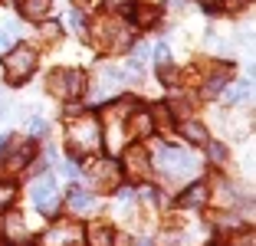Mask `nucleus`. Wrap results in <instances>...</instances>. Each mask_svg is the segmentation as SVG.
<instances>
[{"mask_svg": "<svg viewBox=\"0 0 256 246\" xmlns=\"http://www.w3.org/2000/svg\"><path fill=\"white\" fill-rule=\"evenodd\" d=\"M0 112H7V96L0 92Z\"/></svg>", "mask_w": 256, "mask_h": 246, "instance_id": "obj_36", "label": "nucleus"}, {"mask_svg": "<svg viewBox=\"0 0 256 246\" xmlns=\"http://www.w3.org/2000/svg\"><path fill=\"white\" fill-rule=\"evenodd\" d=\"M0 230H4V240H14V243H20V240H26V220H23L16 210H7L4 214V220H0Z\"/></svg>", "mask_w": 256, "mask_h": 246, "instance_id": "obj_15", "label": "nucleus"}, {"mask_svg": "<svg viewBox=\"0 0 256 246\" xmlns=\"http://www.w3.org/2000/svg\"><path fill=\"white\" fill-rule=\"evenodd\" d=\"M69 23L76 26V33H82V30H86V16L79 14V10H72V14H69Z\"/></svg>", "mask_w": 256, "mask_h": 246, "instance_id": "obj_27", "label": "nucleus"}, {"mask_svg": "<svg viewBox=\"0 0 256 246\" xmlns=\"http://www.w3.org/2000/svg\"><path fill=\"white\" fill-rule=\"evenodd\" d=\"M118 200H135V187H118Z\"/></svg>", "mask_w": 256, "mask_h": 246, "instance_id": "obj_31", "label": "nucleus"}, {"mask_svg": "<svg viewBox=\"0 0 256 246\" xmlns=\"http://www.w3.org/2000/svg\"><path fill=\"white\" fill-rule=\"evenodd\" d=\"M7 148V134H0V151Z\"/></svg>", "mask_w": 256, "mask_h": 246, "instance_id": "obj_37", "label": "nucleus"}, {"mask_svg": "<svg viewBox=\"0 0 256 246\" xmlns=\"http://www.w3.org/2000/svg\"><path fill=\"white\" fill-rule=\"evenodd\" d=\"M154 62H158V69L171 66V52H168V46H164V43H158V50H154Z\"/></svg>", "mask_w": 256, "mask_h": 246, "instance_id": "obj_24", "label": "nucleus"}, {"mask_svg": "<svg viewBox=\"0 0 256 246\" xmlns=\"http://www.w3.org/2000/svg\"><path fill=\"white\" fill-rule=\"evenodd\" d=\"M112 246H135V243H132V236H125V233H115V236H112Z\"/></svg>", "mask_w": 256, "mask_h": 246, "instance_id": "obj_32", "label": "nucleus"}, {"mask_svg": "<svg viewBox=\"0 0 256 246\" xmlns=\"http://www.w3.org/2000/svg\"><path fill=\"white\" fill-rule=\"evenodd\" d=\"M96 207V194L92 190H86V187H69V210L72 214H89V210Z\"/></svg>", "mask_w": 256, "mask_h": 246, "instance_id": "obj_16", "label": "nucleus"}, {"mask_svg": "<svg viewBox=\"0 0 256 246\" xmlns=\"http://www.w3.org/2000/svg\"><path fill=\"white\" fill-rule=\"evenodd\" d=\"M30 158H33L30 144H23V148L10 151V154L4 158V164H0V178H14V174H20L23 168H26V164H30Z\"/></svg>", "mask_w": 256, "mask_h": 246, "instance_id": "obj_13", "label": "nucleus"}, {"mask_svg": "<svg viewBox=\"0 0 256 246\" xmlns=\"http://www.w3.org/2000/svg\"><path fill=\"white\" fill-rule=\"evenodd\" d=\"M125 128H128V134H132V138H148V134H154L151 112H148V108H132V112H128Z\"/></svg>", "mask_w": 256, "mask_h": 246, "instance_id": "obj_10", "label": "nucleus"}, {"mask_svg": "<svg viewBox=\"0 0 256 246\" xmlns=\"http://www.w3.org/2000/svg\"><path fill=\"white\" fill-rule=\"evenodd\" d=\"M190 105H194V102H190L188 96H171L164 108H168V115H174V118H188V115H190Z\"/></svg>", "mask_w": 256, "mask_h": 246, "instance_id": "obj_20", "label": "nucleus"}, {"mask_svg": "<svg viewBox=\"0 0 256 246\" xmlns=\"http://www.w3.org/2000/svg\"><path fill=\"white\" fill-rule=\"evenodd\" d=\"M16 7H20V14L30 23H43L53 14V0H16Z\"/></svg>", "mask_w": 256, "mask_h": 246, "instance_id": "obj_14", "label": "nucleus"}, {"mask_svg": "<svg viewBox=\"0 0 256 246\" xmlns=\"http://www.w3.org/2000/svg\"><path fill=\"white\" fill-rule=\"evenodd\" d=\"M14 200V190L10 187H0V204H10Z\"/></svg>", "mask_w": 256, "mask_h": 246, "instance_id": "obj_33", "label": "nucleus"}, {"mask_svg": "<svg viewBox=\"0 0 256 246\" xmlns=\"http://www.w3.org/2000/svg\"><path fill=\"white\" fill-rule=\"evenodd\" d=\"M76 4H82V0H76Z\"/></svg>", "mask_w": 256, "mask_h": 246, "instance_id": "obj_40", "label": "nucleus"}, {"mask_svg": "<svg viewBox=\"0 0 256 246\" xmlns=\"http://www.w3.org/2000/svg\"><path fill=\"white\" fill-rule=\"evenodd\" d=\"M161 79H164V86H178V69L164 66V69H161Z\"/></svg>", "mask_w": 256, "mask_h": 246, "instance_id": "obj_28", "label": "nucleus"}, {"mask_svg": "<svg viewBox=\"0 0 256 246\" xmlns=\"http://www.w3.org/2000/svg\"><path fill=\"white\" fill-rule=\"evenodd\" d=\"M82 240V226L72 220H60L43 233V246H79Z\"/></svg>", "mask_w": 256, "mask_h": 246, "instance_id": "obj_7", "label": "nucleus"}, {"mask_svg": "<svg viewBox=\"0 0 256 246\" xmlns=\"http://www.w3.org/2000/svg\"><path fill=\"white\" fill-rule=\"evenodd\" d=\"M102 148V125L92 115H79V122L69 125V151L72 154H96Z\"/></svg>", "mask_w": 256, "mask_h": 246, "instance_id": "obj_1", "label": "nucleus"}, {"mask_svg": "<svg viewBox=\"0 0 256 246\" xmlns=\"http://www.w3.org/2000/svg\"><path fill=\"white\" fill-rule=\"evenodd\" d=\"M0 246H14V243H4V240H0Z\"/></svg>", "mask_w": 256, "mask_h": 246, "instance_id": "obj_38", "label": "nucleus"}, {"mask_svg": "<svg viewBox=\"0 0 256 246\" xmlns=\"http://www.w3.org/2000/svg\"><path fill=\"white\" fill-rule=\"evenodd\" d=\"M86 174H89V180H92L96 187H106V190L118 187V178H122L118 164L108 161V158H98V161H92L89 168H86Z\"/></svg>", "mask_w": 256, "mask_h": 246, "instance_id": "obj_8", "label": "nucleus"}, {"mask_svg": "<svg viewBox=\"0 0 256 246\" xmlns=\"http://www.w3.org/2000/svg\"><path fill=\"white\" fill-rule=\"evenodd\" d=\"M246 92H250V86L243 82V86H234V89H226V98L236 105V102H243V98H246Z\"/></svg>", "mask_w": 256, "mask_h": 246, "instance_id": "obj_25", "label": "nucleus"}, {"mask_svg": "<svg viewBox=\"0 0 256 246\" xmlns=\"http://www.w3.org/2000/svg\"><path fill=\"white\" fill-rule=\"evenodd\" d=\"M62 174H66V178H79V164H72V161H62Z\"/></svg>", "mask_w": 256, "mask_h": 246, "instance_id": "obj_30", "label": "nucleus"}, {"mask_svg": "<svg viewBox=\"0 0 256 246\" xmlns=\"http://www.w3.org/2000/svg\"><path fill=\"white\" fill-rule=\"evenodd\" d=\"M86 236H89V246H112V236H115V233L108 230L102 220H98V224H92L89 230H86Z\"/></svg>", "mask_w": 256, "mask_h": 246, "instance_id": "obj_19", "label": "nucleus"}, {"mask_svg": "<svg viewBox=\"0 0 256 246\" xmlns=\"http://www.w3.org/2000/svg\"><path fill=\"white\" fill-rule=\"evenodd\" d=\"M210 204V184H204V180H197V184L184 187V194H181V207L184 210H200Z\"/></svg>", "mask_w": 256, "mask_h": 246, "instance_id": "obj_11", "label": "nucleus"}, {"mask_svg": "<svg viewBox=\"0 0 256 246\" xmlns=\"http://www.w3.org/2000/svg\"><path fill=\"white\" fill-rule=\"evenodd\" d=\"M125 171L135 180H148L151 178V161H148V151H144L142 144H128L125 148Z\"/></svg>", "mask_w": 256, "mask_h": 246, "instance_id": "obj_9", "label": "nucleus"}, {"mask_svg": "<svg viewBox=\"0 0 256 246\" xmlns=\"http://www.w3.org/2000/svg\"><path fill=\"white\" fill-rule=\"evenodd\" d=\"M4 46H10V36H7L4 30H0V50H4Z\"/></svg>", "mask_w": 256, "mask_h": 246, "instance_id": "obj_35", "label": "nucleus"}, {"mask_svg": "<svg viewBox=\"0 0 256 246\" xmlns=\"http://www.w3.org/2000/svg\"><path fill=\"white\" fill-rule=\"evenodd\" d=\"M46 89L56 98H79L89 89V79H86L82 69H53L46 76Z\"/></svg>", "mask_w": 256, "mask_h": 246, "instance_id": "obj_3", "label": "nucleus"}, {"mask_svg": "<svg viewBox=\"0 0 256 246\" xmlns=\"http://www.w3.org/2000/svg\"><path fill=\"white\" fill-rule=\"evenodd\" d=\"M36 52L30 50V46H14V50L4 56V79L10 82V86H23V82L33 76V69H36Z\"/></svg>", "mask_w": 256, "mask_h": 246, "instance_id": "obj_4", "label": "nucleus"}, {"mask_svg": "<svg viewBox=\"0 0 256 246\" xmlns=\"http://www.w3.org/2000/svg\"><path fill=\"white\" fill-rule=\"evenodd\" d=\"M128 16H132V23H135L138 30H148L151 23L158 20V7H154V4H132V7H128Z\"/></svg>", "mask_w": 256, "mask_h": 246, "instance_id": "obj_17", "label": "nucleus"}, {"mask_svg": "<svg viewBox=\"0 0 256 246\" xmlns=\"http://www.w3.org/2000/svg\"><path fill=\"white\" fill-rule=\"evenodd\" d=\"M30 132H33V138H43V134H46V122L33 118V122H30Z\"/></svg>", "mask_w": 256, "mask_h": 246, "instance_id": "obj_29", "label": "nucleus"}, {"mask_svg": "<svg viewBox=\"0 0 256 246\" xmlns=\"http://www.w3.org/2000/svg\"><path fill=\"white\" fill-rule=\"evenodd\" d=\"M128 40H132V30H128L118 16H102V20L96 23V46L98 50H108V52L125 50Z\"/></svg>", "mask_w": 256, "mask_h": 246, "instance_id": "obj_5", "label": "nucleus"}, {"mask_svg": "<svg viewBox=\"0 0 256 246\" xmlns=\"http://www.w3.org/2000/svg\"><path fill=\"white\" fill-rule=\"evenodd\" d=\"M181 134L188 138L190 144H207V128H204L200 122H194V118H184L181 122Z\"/></svg>", "mask_w": 256, "mask_h": 246, "instance_id": "obj_18", "label": "nucleus"}, {"mask_svg": "<svg viewBox=\"0 0 256 246\" xmlns=\"http://www.w3.org/2000/svg\"><path fill=\"white\" fill-rule=\"evenodd\" d=\"M148 56H151V46L148 43H135V46H132V66L142 69L144 62H148Z\"/></svg>", "mask_w": 256, "mask_h": 246, "instance_id": "obj_21", "label": "nucleus"}, {"mask_svg": "<svg viewBox=\"0 0 256 246\" xmlns=\"http://www.w3.org/2000/svg\"><path fill=\"white\" fill-rule=\"evenodd\" d=\"M122 82H125V72L115 66H98V82H96V96H112L115 89H118Z\"/></svg>", "mask_w": 256, "mask_h": 246, "instance_id": "obj_12", "label": "nucleus"}, {"mask_svg": "<svg viewBox=\"0 0 256 246\" xmlns=\"http://www.w3.org/2000/svg\"><path fill=\"white\" fill-rule=\"evenodd\" d=\"M154 164H158V171L164 174V178H174V180H181V178H188V174L197 171L194 158L184 148H171V144H161V148L154 151Z\"/></svg>", "mask_w": 256, "mask_h": 246, "instance_id": "obj_2", "label": "nucleus"}, {"mask_svg": "<svg viewBox=\"0 0 256 246\" xmlns=\"http://www.w3.org/2000/svg\"><path fill=\"white\" fill-rule=\"evenodd\" d=\"M66 115H69V118H76V115H82V108H79V105H69Z\"/></svg>", "mask_w": 256, "mask_h": 246, "instance_id": "obj_34", "label": "nucleus"}, {"mask_svg": "<svg viewBox=\"0 0 256 246\" xmlns=\"http://www.w3.org/2000/svg\"><path fill=\"white\" fill-rule=\"evenodd\" d=\"M224 89H226V79H224V76H214V79H207V82H204V96H207V98L220 96Z\"/></svg>", "mask_w": 256, "mask_h": 246, "instance_id": "obj_22", "label": "nucleus"}, {"mask_svg": "<svg viewBox=\"0 0 256 246\" xmlns=\"http://www.w3.org/2000/svg\"><path fill=\"white\" fill-rule=\"evenodd\" d=\"M30 200H33V207H36L43 216H53L56 210H60V187H56V178H53V174H43V178L33 180Z\"/></svg>", "mask_w": 256, "mask_h": 246, "instance_id": "obj_6", "label": "nucleus"}, {"mask_svg": "<svg viewBox=\"0 0 256 246\" xmlns=\"http://www.w3.org/2000/svg\"><path fill=\"white\" fill-rule=\"evenodd\" d=\"M217 200H220V204H234V200H236V190H234L230 184H220V190H217Z\"/></svg>", "mask_w": 256, "mask_h": 246, "instance_id": "obj_26", "label": "nucleus"}, {"mask_svg": "<svg viewBox=\"0 0 256 246\" xmlns=\"http://www.w3.org/2000/svg\"><path fill=\"white\" fill-rule=\"evenodd\" d=\"M138 246H151V243H144V240H142V243H138Z\"/></svg>", "mask_w": 256, "mask_h": 246, "instance_id": "obj_39", "label": "nucleus"}, {"mask_svg": "<svg viewBox=\"0 0 256 246\" xmlns=\"http://www.w3.org/2000/svg\"><path fill=\"white\" fill-rule=\"evenodd\" d=\"M207 158H210L214 164H224V161H226V144H220V142H207Z\"/></svg>", "mask_w": 256, "mask_h": 246, "instance_id": "obj_23", "label": "nucleus"}]
</instances>
